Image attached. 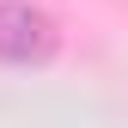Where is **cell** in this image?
<instances>
[{
	"label": "cell",
	"instance_id": "obj_1",
	"mask_svg": "<svg viewBox=\"0 0 128 128\" xmlns=\"http://www.w3.org/2000/svg\"><path fill=\"white\" fill-rule=\"evenodd\" d=\"M55 49L49 12H37L30 0H0V61H43Z\"/></svg>",
	"mask_w": 128,
	"mask_h": 128
}]
</instances>
